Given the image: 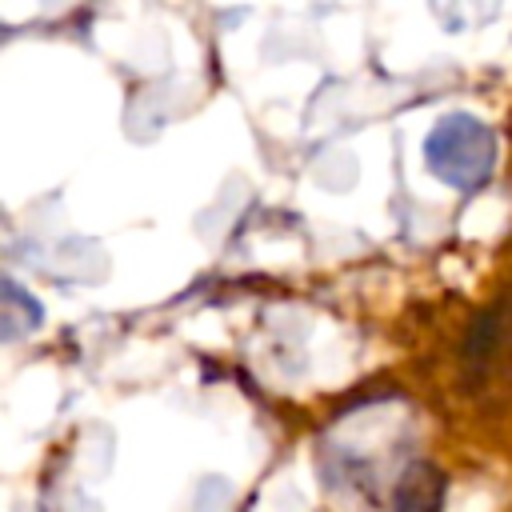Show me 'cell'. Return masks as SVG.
Listing matches in <instances>:
<instances>
[{
  "mask_svg": "<svg viewBox=\"0 0 512 512\" xmlns=\"http://www.w3.org/2000/svg\"><path fill=\"white\" fill-rule=\"evenodd\" d=\"M424 164L428 172L460 192H472L488 184L496 168V136L492 128L472 112H448L432 124L424 140Z\"/></svg>",
  "mask_w": 512,
  "mask_h": 512,
  "instance_id": "cell-2",
  "label": "cell"
},
{
  "mask_svg": "<svg viewBox=\"0 0 512 512\" xmlns=\"http://www.w3.org/2000/svg\"><path fill=\"white\" fill-rule=\"evenodd\" d=\"M40 316H44L40 304H36L32 296H24L16 280H4V320H8V324H4V336L12 340L20 328H36Z\"/></svg>",
  "mask_w": 512,
  "mask_h": 512,
  "instance_id": "cell-4",
  "label": "cell"
},
{
  "mask_svg": "<svg viewBox=\"0 0 512 512\" xmlns=\"http://www.w3.org/2000/svg\"><path fill=\"white\" fill-rule=\"evenodd\" d=\"M448 480L436 464L412 460L392 484V512H440Z\"/></svg>",
  "mask_w": 512,
  "mask_h": 512,
  "instance_id": "cell-3",
  "label": "cell"
},
{
  "mask_svg": "<svg viewBox=\"0 0 512 512\" xmlns=\"http://www.w3.org/2000/svg\"><path fill=\"white\" fill-rule=\"evenodd\" d=\"M460 388L476 400H512V284L464 328Z\"/></svg>",
  "mask_w": 512,
  "mask_h": 512,
  "instance_id": "cell-1",
  "label": "cell"
}]
</instances>
